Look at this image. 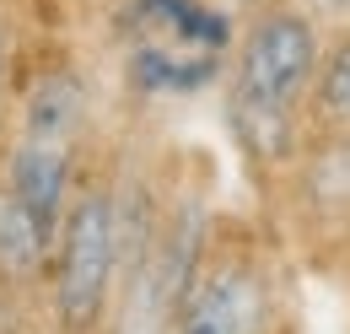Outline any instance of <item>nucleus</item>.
I'll return each mask as SVG.
<instances>
[{
    "instance_id": "9b49d317",
    "label": "nucleus",
    "mask_w": 350,
    "mask_h": 334,
    "mask_svg": "<svg viewBox=\"0 0 350 334\" xmlns=\"http://www.w3.org/2000/svg\"><path fill=\"white\" fill-rule=\"evenodd\" d=\"M76 5H87V0H76Z\"/></svg>"
},
{
    "instance_id": "f257e3e1",
    "label": "nucleus",
    "mask_w": 350,
    "mask_h": 334,
    "mask_svg": "<svg viewBox=\"0 0 350 334\" xmlns=\"http://www.w3.org/2000/svg\"><path fill=\"white\" fill-rule=\"evenodd\" d=\"M323 27L297 0H275L237 22L226 60V125L264 178H280L307 146V92L318 76Z\"/></svg>"
},
{
    "instance_id": "6e6552de",
    "label": "nucleus",
    "mask_w": 350,
    "mask_h": 334,
    "mask_svg": "<svg viewBox=\"0 0 350 334\" xmlns=\"http://www.w3.org/2000/svg\"><path fill=\"white\" fill-rule=\"evenodd\" d=\"M49 232L27 216V205L0 183V281L5 286H38L49 270Z\"/></svg>"
},
{
    "instance_id": "f03ea898",
    "label": "nucleus",
    "mask_w": 350,
    "mask_h": 334,
    "mask_svg": "<svg viewBox=\"0 0 350 334\" xmlns=\"http://www.w3.org/2000/svg\"><path fill=\"white\" fill-rule=\"evenodd\" d=\"M151 205H135L113 178H76L54 248H49L44 292L54 334H108L113 302L124 286L135 248L151 227Z\"/></svg>"
},
{
    "instance_id": "0eeeda50",
    "label": "nucleus",
    "mask_w": 350,
    "mask_h": 334,
    "mask_svg": "<svg viewBox=\"0 0 350 334\" xmlns=\"http://www.w3.org/2000/svg\"><path fill=\"white\" fill-rule=\"evenodd\" d=\"M307 135L350 140V22L323 33L318 76H312V92H307Z\"/></svg>"
},
{
    "instance_id": "7ed1b4c3",
    "label": "nucleus",
    "mask_w": 350,
    "mask_h": 334,
    "mask_svg": "<svg viewBox=\"0 0 350 334\" xmlns=\"http://www.w3.org/2000/svg\"><path fill=\"white\" fill-rule=\"evenodd\" d=\"M92 129V86L76 60H38L11 97L5 146H0V183L27 205L54 243L65 200L81 178V151Z\"/></svg>"
},
{
    "instance_id": "1a4fd4ad",
    "label": "nucleus",
    "mask_w": 350,
    "mask_h": 334,
    "mask_svg": "<svg viewBox=\"0 0 350 334\" xmlns=\"http://www.w3.org/2000/svg\"><path fill=\"white\" fill-rule=\"evenodd\" d=\"M11 97H16V86H11V27L0 16V135H5V119H11Z\"/></svg>"
},
{
    "instance_id": "423d86ee",
    "label": "nucleus",
    "mask_w": 350,
    "mask_h": 334,
    "mask_svg": "<svg viewBox=\"0 0 350 334\" xmlns=\"http://www.w3.org/2000/svg\"><path fill=\"white\" fill-rule=\"evenodd\" d=\"M205 237H211L205 205L183 200L173 210H157L130 270H124L108 334H173L178 307H183L189 281H194V264L205 253Z\"/></svg>"
},
{
    "instance_id": "9d476101",
    "label": "nucleus",
    "mask_w": 350,
    "mask_h": 334,
    "mask_svg": "<svg viewBox=\"0 0 350 334\" xmlns=\"http://www.w3.org/2000/svg\"><path fill=\"white\" fill-rule=\"evenodd\" d=\"M226 11H237V16H248V11H264V5H275V0H221Z\"/></svg>"
},
{
    "instance_id": "20e7f679",
    "label": "nucleus",
    "mask_w": 350,
    "mask_h": 334,
    "mask_svg": "<svg viewBox=\"0 0 350 334\" xmlns=\"http://www.w3.org/2000/svg\"><path fill=\"white\" fill-rule=\"evenodd\" d=\"M124 81L140 97H194L226 76L237 11L221 0H119Z\"/></svg>"
},
{
    "instance_id": "39448f33",
    "label": "nucleus",
    "mask_w": 350,
    "mask_h": 334,
    "mask_svg": "<svg viewBox=\"0 0 350 334\" xmlns=\"http://www.w3.org/2000/svg\"><path fill=\"white\" fill-rule=\"evenodd\" d=\"M173 334H275V264L248 221H211Z\"/></svg>"
}]
</instances>
